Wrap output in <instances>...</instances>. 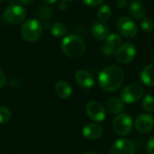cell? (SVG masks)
I'll list each match as a JSON object with an SVG mask.
<instances>
[{"label":"cell","mask_w":154,"mask_h":154,"mask_svg":"<svg viewBox=\"0 0 154 154\" xmlns=\"http://www.w3.org/2000/svg\"><path fill=\"white\" fill-rule=\"evenodd\" d=\"M125 79V73L118 66L105 68L98 75V85L106 92H115L120 88Z\"/></svg>","instance_id":"cell-1"},{"label":"cell","mask_w":154,"mask_h":154,"mask_svg":"<svg viewBox=\"0 0 154 154\" xmlns=\"http://www.w3.org/2000/svg\"><path fill=\"white\" fill-rule=\"evenodd\" d=\"M61 50L68 57L78 58L85 52L86 44L79 36L69 34L65 36L61 42Z\"/></svg>","instance_id":"cell-2"},{"label":"cell","mask_w":154,"mask_h":154,"mask_svg":"<svg viewBox=\"0 0 154 154\" xmlns=\"http://www.w3.org/2000/svg\"><path fill=\"white\" fill-rule=\"evenodd\" d=\"M42 29V24L38 20L29 19L23 23L21 27V34L25 41L33 42L41 37Z\"/></svg>","instance_id":"cell-3"},{"label":"cell","mask_w":154,"mask_h":154,"mask_svg":"<svg viewBox=\"0 0 154 154\" xmlns=\"http://www.w3.org/2000/svg\"><path fill=\"white\" fill-rule=\"evenodd\" d=\"M112 127L116 134L119 136L128 135L134 127V123L132 117L125 113L118 114L113 120Z\"/></svg>","instance_id":"cell-4"},{"label":"cell","mask_w":154,"mask_h":154,"mask_svg":"<svg viewBox=\"0 0 154 154\" xmlns=\"http://www.w3.org/2000/svg\"><path fill=\"white\" fill-rule=\"evenodd\" d=\"M144 94L143 88L138 83H131L127 85L121 92V100L125 104H133L138 102Z\"/></svg>","instance_id":"cell-5"},{"label":"cell","mask_w":154,"mask_h":154,"mask_svg":"<svg viewBox=\"0 0 154 154\" xmlns=\"http://www.w3.org/2000/svg\"><path fill=\"white\" fill-rule=\"evenodd\" d=\"M136 54V48L135 46L130 42H125L121 44L116 51V59L121 64H127L130 63L135 57Z\"/></svg>","instance_id":"cell-6"},{"label":"cell","mask_w":154,"mask_h":154,"mask_svg":"<svg viewBox=\"0 0 154 154\" xmlns=\"http://www.w3.org/2000/svg\"><path fill=\"white\" fill-rule=\"evenodd\" d=\"M26 17V10L19 5H9L4 12L5 20L12 24L22 23Z\"/></svg>","instance_id":"cell-7"},{"label":"cell","mask_w":154,"mask_h":154,"mask_svg":"<svg viewBox=\"0 0 154 154\" xmlns=\"http://www.w3.org/2000/svg\"><path fill=\"white\" fill-rule=\"evenodd\" d=\"M116 29L121 35L126 38H134L138 32L135 23L126 16H123L117 20Z\"/></svg>","instance_id":"cell-8"},{"label":"cell","mask_w":154,"mask_h":154,"mask_svg":"<svg viewBox=\"0 0 154 154\" xmlns=\"http://www.w3.org/2000/svg\"><path fill=\"white\" fill-rule=\"evenodd\" d=\"M86 113L95 122H102L106 119V111L105 107L97 101H89L86 105Z\"/></svg>","instance_id":"cell-9"},{"label":"cell","mask_w":154,"mask_h":154,"mask_svg":"<svg viewBox=\"0 0 154 154\" xmlns=\"http://www.w3.org/2000/svg\"><path fill=\"white\" fill-rule=\"evenodd\" d=\"M135 144L128 139L116 141L110 149V154H135Z\"/></svg>","instance_id":"cell-10"},{"label":"cell","mask_w":154,"mask_h":154,"mask_svg":"<svg viewBox=\"0 0 154 154\" xmlns=\"http://www.w3.org/2000/svg\"><path fill=\"white\" fill-rule=\"evenodd\" d=\"M135 129L142 134L151 132L154 128V117L149 114H143L136 117L134 121Z\"/></svg>","instance_id":"cell-11"},{"label":"cell","mask_w":154,"mask_h":154,"mask_svg":"<svg viewBox=\"0 0 154 154\" xmlns=\"http://www.w3.org/2000/svg\"><path fill=\"white\" fill-rule=\"evenodd\" d=\"M75 79L77 83L84 88H90L95 84V79L92 74L85 69H79L75 74Z\"/></svg>","instance_id":"cell-12"},{"label":"cell","mask_w":154,"mask_h":154,"mask_svg":"<svg viewBox=\"0 0 154 154\" xmlns=\"http://www.w3.org/2000/svg\"><path fill=\"white\" fill-rule=\"evenodd\" d=\"M109 32H110L109 26L106 23H105L104 22H101V21L95 23L91 27L92 35L96 39L100 40V41L106 40L107 38V36L109 35Z\"/></svg>","instance_id":"cell-13"},{"label":"cell","mask_w":154,"mask_h":154,"mask_svg":"<svg viewBox=\"0 0 154 154\" xmlns=\"http://www.w3.org/2000/svg\"><path fill=\"white\" fill-rule=\"evenodd\" d=\"M102 132L103 130L101 126L97 124H88L82 130L83 135L87 139L91 140V141L98 139L102 135Z\"/></svg>","instance_id":"cell-14"},{"label":"cell","mask_w":154,"mask_h":154,"mask_svg":"<svg viewBox=\"0 0 154 154\" xmlns=\"http://www.w3.org/2000/svg\"><path fill=\"white\" fill-rule=\"evenodd\" d=\"M141 81L147 87H154V63L143 68L140 74Z\"/></svg>","instance_id":"cell-15"},{"label":"cell","mask_w":154,"mask_h":154,"mask_svg":"<svg viewBox=\"0 0 154 154\" xmlns=\"http://www.w3.org/2000/svg\"><path fill=\"white\" fill-rule=\"evenodd\" d=\"M129 13L131 16L136 20L143 19L145 14V7L143 2L139 0H134L131 3L129 7Z\"/></svg>","instance_id":"cell-16"},{"label":"cell","mask_w":154,"mask_h":154,"mask_svg":"<svg viewBox=\"0 0 154 154\" xmlns=\"http://www.w3.org/2000/svg\"><path fill=\"white\" fill-rule=\"evenodd\" d=\"M55 94L62 99L69 98L72 94V88L70 85L65 81H60L55 85Z\"/></svg>","instance_id":"cell-17"},{"label":"cell","mask_w":154,"mask_h":154,"mask_svg":"<svg viewBox=\"0 0 154 154\" xmlns=\"http://www.w3.org/2000/svg\"><path fill=\"white\" fill-rule=\"evenodd\" d=\"M106 107L108 109V111L113 114V115H118L120 114L124 108H125V105L124 102L119 99L118 97H110L107 102H106Z\"/></svg>","instance_id":"cell-18"},{"label":"cell","mask_w":154,"mask_h":154,"mask_svg":"<svg viewBox=\"0 0 154 154\" xmlns=\"http://www.w3.org/2000/svg\"><path fill=\"white\" fill-rule=\"evenodd\" d=\"M36 14L41 20L48 21L52 18L54 12H53V9L48 5H41L36 10Z\"/></svg>","instance_id":"cell-19"},{"label":"cell","mask_w":154,"mask_h":154,"mask_svg":"<svg viewBox=\"0 0 154 154\" xmlns=\"http://www.w3.org/2000/svg\"><path fill=\"white\" fill-rule=\"evenodd\" d=\"M51 32L54 37H62L67 33V27L64 23L57 22L51 25Z\"/></svg>","instance_id":"cell-20"},{"label":"cell","mask_w":154,"mask_h":154,"mask_svg":"<svg viewBox=\"0 0 154 154\" xmlns=\"http://www.w3.org/2000/svg\"><path fill=\"white\" fill-rule=\"evenodd\" d=\"M112 15V9L108 5H102L97 10V17L101 22H106L110 19Z\"/></svg>","instance_id":"cell-21"},{"label":"cell","mask_w":154,"mask_h":154,"mask_svg":"<svg viewBox=\"0 0 154 154\" xmlns=\"http://www.w3.org/2000/svg\"><path fill=\"white\" fill-rule=\"evenodd\" d=\"M121 42H122V39L120 35L117 33H111L106 39V43L115 49L118 48L121 45Z\"/></svg>","instance_id":"cell-22"},{"label":"cell","mask_w":154,"mask_h":154,"mask_svg":"<svg viewBox=\"0 0 154 154\" xmlns=\"http://www.w3.org/2000/svg\"><path fill=\"white\" fill-rule=\"evenodd\" d=\"M143 107L148 113L154 112V97L152 95H146L143 99Z\"/></svg>","instance_id":"cell-23"},{"label":"cell","mask_w":154,"mask_h":154,"mask_svg":"<svg viewBox=\"0 0 154 154\" xmlns=\"http://www.w3.org/2000/svg\"><path fill=\"white\" fill-rule=\"evenodd\" d=\"M12 117L11 110L6 106H0V125L6 124Z\"/></svg>","instance_id":"cell-24"},{"label":"cell","mask_w":154,"mask_h":154,"mask_svg":"<svg viewBox=\"0 0 154 154\" xmlns=\"http://www.w3.org/2000/svg\"><path fill=\"white\" fill-rule=\"evenodd\" d=\"M141 27L142 29L146 32H150L154 30V22L153 20L150 17H143L141 22Z\"/></svg>","instance_id":"cell-25"},{"label":"cell","mask_w":154,"mask_h":154,"mask_svg":"<svg viewBox=\"0 0 154 154\" xmlns=\"http://www.w3.org/2000/svg\"><path fill=\"white\" fill-rule=\"evenodd\" d=\"M116 49L107 45L106 43L104 44L101 48V52L106 57H112L114 54H116Z\"/></svg>","instance_id":"cell-26"},{"label":"cell","mask_w":154,"mask_h":154,"mask_svg":"<svg viewBox=\"0 0 154 154\" xmlns=\"http://www.w3.org/2000/svg\"><path fill=\"white\" fill-rule=\"evenodd\" d=\"M82 1L84 2L85 5H87L88 6H91V7L98 6L104 2V0H82Z\"/></svg>","instance_id":"cell-27"},{"label":"cell","mask_w":154,"mask_h":154,"mask_svg":"<svg viewBox=\"0 0 154 154\" xmlns=\"http://www.w3.org/2000/svg\"><path fill=\"white\" fill-rule=\"evenodd\" d=\"M146 150L149 154H154V136L148 141Z\"/></svg>","instance_id":"cell-28"},{"label":"cell","mask_w":154,"mask_h":154,"mask_svg":"<svg viewBox=\"0 0 154 154\" xmlns=\"http://www.w3.org/2000/svg\"><path fill=\"white\" fill-rule=\"evenodd\" d=\"M116 4L117 8L124 9L127 5V0H116Z\"/></svg>","instance_id":"cell-29"},{"label":"cell","mask_w":154,"mask_h":154,"mask_svg":"<svg viewBox=\"0 0 154 154\" xmlns=\"http://www.w3.org/2000/svg\"><path fill=\"white\" fill-rule=\"evenodd\" d=\"M5 81H6V79H5V76L3 72V70L0 69V88H2L5 84Z\"/></svg>","instance_id":"cell-30"},{"label":"cell","mask_w":154,"mask_h":154,"mask_svg":"<svg viewBox=\"0 0 154 154\" xmlns=\"http://www.w3.org/2000/svg\"><path fill=\"white\" fill-rule=\"evenodd\" d=\"M20 2L22 3V5H23L25 6H29L33 4L34 0H20Z\"/></svg>","instance_id":"cell-31"},{"label":"cell","mask_w":154,"mask_h":154,"mask_svg":"<svg viewBox=\"0 0 154 154\" xmlns=\"http://www.w3.org/2000/svg\"><path fill=\"white\" fill-rule=\"evenodd\" d=\"M66 8H67V5L65 2H61L59 4V9L60 11H64V10H66Z\"/></svg>","instance_id":"cell-32"},{"label":"cell","mask_w":154,"mask_h":154,"mask_svg":"<svg viewBox=\"0 0 154 154\" xmlns=\"http://www.w3.org/2000/svg\"><path fill=\"white\" fill-rule=\"evenodd\" d=\"M43 2H45L46 4H54L57 2V0H42Z\"/></svg>","instance_id":"cell-33"},{"label":"cell","mask_w":154,"mask_h":154,"mask_svg":"<svg viewBox=\"0 0 154 154\" xmlns=\"http://www.w3.org/2000/svg\"><path fill=\"white\" fill-rule=\"evenodd\" d=\"M63 2H70V1H74V0H62Z\"/></svg>","instance_id":"cell-34"},{"label":"cell","mask_w":154,"mask_h":154,"mask_svg":"<svg viewBox=\"0 0 154 154\" xmlns=\"http://www.w3.org/2000/svg\"><path fill=\"white\" fill-rule=\"evenodd\" d=\"M84 154H97V153H96V152H86V153H84Z\"/></svg>","instance_id":"cell-35"},{"label":"cell","mask_w":154,"mask_h":154,"mask_svg":"<svg viewBox=\"0 0 154 154\" xmlns=\"http://www.w3.org/2000/svg\"><path fill=\"white\" fill-rule=\"evenodd\" d=\"M2 1H4V0H0V2H2Z\"/></svg>","instance_id":"cell-36"},{"label":"cell","mask_w":154,"mask_h":154,"mask_svg":"<svg viewBox=\"0 0 154 154\" xmlns=\"http://www.w3.org/2000/svg\"><path fill=\"white\" fill-rule=\"evenodd\" d=\"M153 60H154V53H153Z\"/></svg>","instance_id":"cell-37"}]
</instances>
